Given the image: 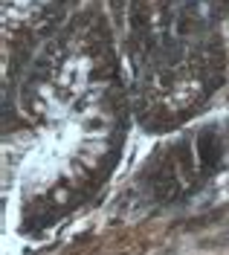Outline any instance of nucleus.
Returning a JSON list of instances; mask_svg holds the SVG:
<instances>
[{
  "mask_svg": "<svg viewBox=\"0 0 229 255\" xmlns=\"http://www.w3.org/2000/svg\"><path fill=\"white\" fill-rule=\"evenodd\" d=\"M136 125L165 136L221 93L229 70V0H108Z\"/></svg>",
  "mask_w": 229,
  "mask_h": 255,
  "instance_id": "nucleus-2",
  "label": "nucleus"
},
{
  "mask_svg": "<svg viewBox=\"0 0 229 255\" xmlns=\"http://www.w3.org/2000/svg\"><path fill=\"white\" fill-rule=\"evenodd\" d=\"M79 6L82 0H3V81L15 79Z\"/></svg>",
  "mask_w": 229,
  "mask_h": 255,
  "instance_id": "nucleus-3",
  "label": "nucleus"
},
{
  "mask_svg": "<svg viewBox=\"0 0 229 255\" xmlns=\"http://www.w3.org/2000/svg\"><path fill=\"white\" fill-rule=\"evenodd\" d=\"M133 122L108 6L87 0L3 81V168L17 232H49L90 206Z\"/></svg>",
  "mask_w": 229,
  "mask_h": 255,
  "instance_id": "nucleus-1",
  "label": "nucleus"
}]
</instances>
